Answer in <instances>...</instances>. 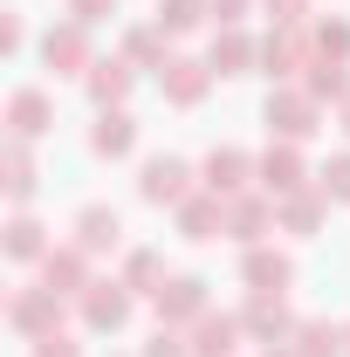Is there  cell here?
<instances>
[{"label":"cell","instance_id":"obj_1","mask_svg":"<svg viewBox=\"0 0 350 357\" xmlns=\"http://www.w3.org/2000/svg\"><path fill=\"white\" fill-rule=\"evenodd\" d=\"M7 323L42 344V337H55V323H62V296L42 289V282H35V289H14V296H7Z\"/></svg>","mask_w":350,"mask_h":357},{"label":"cell","instance_id":"obj_2","mask_svg":"<svg viewBox=\"0 0 350 357\" xmlns=\"http://www.w3.org/2000/svg\"><path fill=\"white\" fill-rule=\"evenodd\" d=\"M131 282H89L83 296H76V310H83V323L89 330H103V337H110V330H124V323H131Z\"/></svg>","mask_w":350,"mask_h":357},{"label":"cell","instance_id":"obj_3","mask_svg":"<svg viewBox=\"0 0 350 357\" xmlns=\"http://www.w3.org/2000/svg\"><path fill=\"white\" fill-rule=\"evenodd\" d=\"M42 62H48V69H62V76H89V69H96V55H89V28H83V21L48 28V35H42Z\"/></svg>","mask_w":350,"mask_h":357},{"label":"cell","instance_id":"obj_4","mask_svg":"<svg viewBox=\"0 0 350 357\" xmlns=\"http://www.w3.org/2000/svg\"><path fill=\"white\" fill-rule=\"evenodd\" d=\"M268 131L282 137V144H303L316 131V96L309 89H275L268 96Z\"/></svg>","mask_w":350,"mask_h":357},{"label":"cell","instance_id":"obj_5","mask_svg":"<svg viewBox=\"0 0 350 357\" xmlns=\"http://www.w3.org/2000/svg\"><path fill=\"white\" fill-rule=\"evenodd\" d=\"M137 192H144L151 206H185V199H192V165H185V158H144Z\"/></svg>","mask_w":350,"mask_h":357},{"label":"cell","instance_id":"obj_6","mask_svg":"<svg viewBox=\"0 0 350 357\" xmlns=\"http://www.w3.org/2000/svg\"><path fill=\"white\" fill-rule=\"evenodd\" d=\"M158 83H165V96H172L178 110H192L206 89H213V62H192V55H172L165 69H158Z\"/></svg>","mask_w":350,"mask_h":357},{"label":"cell","instance_id":"obj_7","mask_svg":"<svg viewBox=\"0 0 350 357\" xmlns=\"http://www.w3.org/2000/svg\"><path fill=\"white\" fill-rule=\"evenodd\" d=\"M199 172H206V192H213V199H241V185L254 178V158L234 151V144H220V151H206Z\"/></svg>","mask_w":350,"mask_h":357},{"label":"cell","instance_id":"obj_8","mask_svg":"<svg viewBox=\"0 0 350 357\" xmlns=\"http://www.w3.org/2000/svg\"><path fill=\"white\" fill-rule=\"evenodd\" d=\"M199 316H206V282H199V275H172V282H165V289H158V323H199Z\"/></svg>","mask_w":350,"mask_h":357},{"label":"cell","instance_id":"obj_9","mask_svg":"<svg viewBox=\"0 0 350 357\" xmlns=\"http://www.w3.org/2000/svg\"><path fill=\"white\" fill-rule=\"evenodd\" d=\"M42 289H55V296H83L89 289V255L76 248V241L42 255Z\"/></svg>","mask_w":350,"mask_h":357},{"label":"cell","instance_id":"obj_10","mask_svg":"<svg viewBox=\"0 0 350 357\" xmlns=\"http://www.w3.org/2000/svg\"><path fill=\"white\" fill-rule=\"evenodd\" d=\"M254 178H261V192L268 199H289V192H303V151H296V144H275V151H268L261 165H254Z\"/></svg>","mask_w":350,"mask_h":357},{"label":"cell","instance_id":"obj_11","mask_svg":"<svg viewBox=\"0 0 350 357\" xmlns=\"http://www.w3.org/2000/svg\"><path fill=\"white\" fill-rule=\"evenodd\" d=\"M241 323H248V330H254L261 344H289V337L303 330V323L289 316V303H282V296H261V289H254V303L241 310Z\"/></svg>","mask_w":350,"mask_h":357},{"label":"cell","instance_id":"obj_12","mask_svg":"<svg viewBox=\"0 0 350 357\" xmlns=\"http://www.w3.org/2000/svg\"><path fill=\"white\" fill-rule=\"evenodd\" d=\"M241 275H248V289H261V296H282V289L296 282V261H289L282 248H248Z\"/></svg>","mask_w":350,"mask_h":357},{"label":"cell","instance_id":"obj_13","mask_svg":"<svg viewBox=\"0 0 350 357\" xmlns=\"http://www.w3.org/2000/svg\"><path fill=\"white\" fill-rule=\"evenodd\" d=\"M48 124H55V103H48L42 89H14V96H7V131L21 137V144H28V137H42Z\"/></svg>","mask_w":350,"mask_h":357},{"label":"cell","instance_id":"obj_14","mask_svg":"<svg viewBox=\"0 0 350 357\" xmlns=\"http://www.w3.org/2000/svg\"><path fill=\"white\" fill-rule=\"evenodd\" d=\"M261 69H268V76H282V83H289L296 69H309V42H303V28H275V35L261 42Z\"/></svg>","mask_w":350,"mask_h":357},{"label":"cell","instance_id":"obj_15","mask_svg":"<svg viewBox=\"0 0 350 357\" xmlns=\"http://www.w3.org/2000/svg\"><path fill=\"white\" fill-rule=\"evenodd\" d=\"M241 330H248L241 316H213V310H206L199 323H192V357H234Z\"/></svg>","mask_w":350,"mask_h":357},{"label":"cell","instance_id":"obj_16","mask_svg":"<svg viewBox=\"0 0 350 357\" xmlns=\"http://www.w3.org/2000/svg\"><path fill=\"white\" fill-rule=\"evenodd\" d=\"M117 241H124L117 206H83V213H76V248H83V255H103V248H117Z\"/></svg>","mask_w":350,"mask_h":357},{"label":"cell","instance_id":"obj_17","mask_svg":"<svg viewBox=\"0 0 350 357\" xmlns=\"http://www.w3.org/2000/svg\"><path fill=\"white\" fill-rule=\"evenodd\" d=\"M131 144H137L131 110H96V131H89V151H96V158H124Z\"/></svg>","mask_w":350,"mask_h":357},{"label":"cell","instance_id":"obj_18","mask_svg":"<svg viewBox=\"0 0 350 357\" xmlns=\"http://www.w3.org/2000/svg\"><path fill=\"white\" fill-rule=\"evenodd\" d=\"M275 227V206L268 199H227V234L241 248H261V234Z\"/></svg>","mask_w":350,"mask_h":357},{"label":"cell","instance_id":"obj_19","mask_svg":"<svg viewBox=\"0 0 350 357\" xmlns=\"http://www.w3.org/2000/svg\"><path fill=\"white\" fill-rule=\"evenodd\" d=\"M178 234H185V241H220V234H227V199H199V192H192V199L178 206Z\"/></svg>","mask_w":350,"mask_h":357},{"label":"cell","instance_id":"obj_20","mask_svg":"<svg viewBox=\"0 0 350 357\" xmlns=\"http://www.w3.org/2000/svg\"><path fill=\"white\" fill-rule=\"evenodd\" d=\"M83 83H89V96H96V110H124V96H131V62H117V55H110V62H96V69H89Z\"/></svg>","mask_w":350,"mask_h":357},{"label":"cell","instance_id":"obj_21","mask_svg":"<svg viewBox=\"0 0 350 357\" xmlns=\"http://www.w3.org/2000/svg\"><path fill=\"white\" fill-rule=\"evenodd\" d=\"M206 62H213V76H241V69H254V62H261V48L248 42V35H234V28H227V35H213V55H206Z\"/></svg>","mask_w":350,"mask_h":357},{"label":"cell","instance_id":"obj_22","mask_svg":"<svg viewBox=\"0 0 350 357\" xmlns=\"http://www.w3.org/2000/svg\"><path fill=\"white\" fill-rule=\"evenodd\" d=\"M323 206H330V199H323L316 185H303V192H289V199L275 206V220L289 227V234H316V220H323Z\"/></svg>","mask_w":350,"mask_h":357},{"label":"cell","instance_id":"obj_23","mask_svg":"<svg viewBox=\"0 0 350 357\" xmlns=\"http://www.w3.org/2000/svg\"><path fill=\"white\" fill-rule=\"evenodd\" d=\"M42 255H48L42 220H35V213H14V220H7V261H42Z\"/></svg>","mask_w":350,"mask_h":357},{"label":"cell","instance_id":"obj_24","mask_svg":"<svg viewBox=\"0 0 350 357\" xmlns=\"http://www.w3.org/2000/svg\"><path fill=\"white\" fill-rule=\"evenodd\" d=\"M296 344H303V357H344V323H330V316H309L303 330H296Z\"/></svg>","mask_w":350,"mask_h":357},{"label":"cell","instance_id":"obj_25","mask_svg":"<svg viewBox=\"0 0 350 357\" xmlns=\"http://www.w3.org/2000/svg\"><path fill=\"white\" fill-rule=\"evenodd\" d=\"M7 199H14V206H28V199H35V158H28V144H21V137L7 144Z\"/></svg>","mask_w":350,"mask_h":357},{"label":"cell","instance_id":"obj_26","mask_svg":"<svg viewBox=\"0 0 350 357\" xmlns=\"http://www.w3.org/2000/svg\"><path fill=\"white\" fill-rule=\"evenodd\" d=\"M206 14H213V0H158V28L165 35H192Z\"/></svg>","mask_w":350,"mask_h":357},{"label":"cell","instance_id":"obj_27","mask_svg":"<svg viewBox=\"0 0 350 357\" xmlns=\"http://www.w3.org/2000/svg\"><path fill=\"white\" fill-rule=\"evenodd\" d=\"M309 96H316V103H323V96H337V103H344V96H350V76H344V62L316 55V62H309Z\"/></svg>","mask_w":350,"mask_h":357},{"label":"cell","instance_id":"obj_28","mask_svg":"<svg viewBox=\"0 0 350 357\" xmlns=\"http://www.w3.org/2000/svg\"><path fill=\"white\" fill-rule=\"evenodd\" d=\"M124 282H131V289H165V282H172V275H165V255H158V248H137L131 261H124Z\"/></svg>","mask_w":350,"mask_h":357},{"label":"cell","instance_id":"obj_29","mask_svg":"<svg viewBox=\"0 0 350 357\" xmlns=\"http://www.w3.org/2000/svg\"><path fill=\"white\" fill-rule=\"evenodd\" d=\"M124 62H151V69H165L172 55H165V28L151 21V28H137L131 42H124Z\"/></svg>","mask_w":350,"mask_h":357},{"label":"cell","instance_id":"obj_30","mask_svg":"<svg viewBox=\"0 0 350 357\" xmlns=\"http://www.w3.org/2000/svg\"><path fill=\"white\" fill-rule=\"evenodd\" d=\"M316 192H323V199H350V151H337V158L316 172Z\"/></svg>","mask_w":350,"mask_h":357},{"label":"cell","instance_id":"obj_31","mask_svg":"<svg viewBox=\"0 0 350 357\" xmlns=\"http://www.w3.org/2000/svg\"><path fill=\"white\" fill-rule=\"evenodd\" d=\"M316 48H323L330 62H350V21H323V28H316Z\"/></svg>","mask_w":350,"mask_h":357},{"label":"cell","instance_id":"obj_32","mask_svg":"<svg viewBox=\"0 0 350 357\" xmlns=\"http://www.w3.org/2000/svg\"><path fill=\"white\" fill-rule=\"evenodd\" d=\"M144 357H192V344H185V337H178L172 323H158V337H151V344H144Z\"/></svg>","mask_w":350,"mask_h":357},{"label":"cell","instance_id":"obj_33","mask_svg":"<svg viewBox=\"0 0 350 357\" xmlns=\"http://www.w3.org/2000/svg\"><path fill=\"white\" fill-rule=\"evenodd\" d=\"M268 14H275V28H303V21H309V0H268Z\"/></svg>","mask_w":350,"mask_h":357},{"label":"cell","instance_id":"obj_34","mask_svg":"<svg viewBox=\"0 0 350 357\" xmlns=\"http://www.w3.org/2000/svg\"><path fill=\"white\" fill-rule=\"evenodd\" d=\"M103 14H117V0H69V21H83V28H96Z\"/></svg>","mask_w":350,"mask_h":357},{"label":"cell","instance_id":"obj_35","mask_svg":"<svg viewBox=\"0 0 350 357\" xmlns=\"http://www.w3.org/2000/svg\"><path fill=\"white\" fill-rule=\"evenodd\" d=\"M35 357H83V351H76V344L55 330V337H42V344H35Z\"/></svg>","mask_w":350,"mask_h":357},{"label":"cell","instance_id":"obj_36","mask_svg":"<svg viewBox=\"0 0 350 357\" xmlns=\"http://www.w3.org/2000/svg\"><path fill=\"white\" fill-rule=\"evenodd\" d=\"M28 42V28H21V14H7V21H0V48H7V55H14V48Z\"/></svg>","mask_w":350,"mask_h":357},{"label":"cell","instance_id":"obj_37","mask_svg":"<svg viewBox=\"0 0 350 357\" xmlns=\"http://www.w3.org/2000/svg\"><path fill=\"white\" fill-rule=\"evenodd\" d=\"M241 14H248V0H213V21H220V28H234Z\"/></svg>","mask_w":350,"mask_h":357},{"label":"cell","instance_id":"obj_38","mask_svg":"<svg viewBox=\"0 0 350 357\" xmlns=\"http://www.w3.org/2000/svg\"><path fill=\"white\" fill-rule=\"evenodd\" d=\"M268 357H303V351H289V344H268Z\"/></svg>","mask_w":350,"mask_h":357},{"label":"cell","instance_id":"obj_39","mask_svg":"<svg viewBox=\"0 0 350 357\" xmlns=\"http://www.w3.org/2000/svg\"><path fill=\"white\" fill-rule=\"evenodd\" d=\"M344 131H350V96H344Z\"/></svg>","mask_w":350,"mask_h":357},{"label":"cell","instance_id":"obj_40","mask_svg":"<svg viewBox=\"0 0 350 357\" xmlns=\"http://www.w3.org/2000/svg\"><path fill=\"white\" fill-rule=\"evenodd\" d=\"M344 357H350V330H344Z\"/></svg>","mask_w":350,"mask_h":357}]
</instances>
